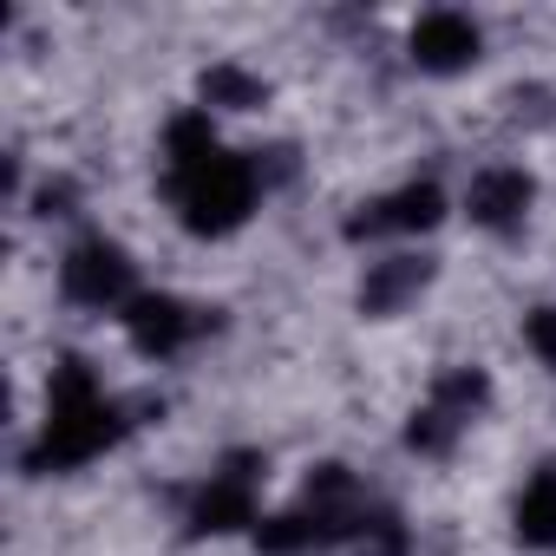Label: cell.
<instances>
[{"instance_id":"cell-1","label":"cell","mask_w":556,"mask_h":556,"mask_svg":"<svg viewBox=\"0 0 556 556\" xmlns=\"http://www.w3.org/2000/svg\"><path fill=\"white\" fill-rule=\"evenodd\" d=\"M118 432H125V413L99 393L92 367L60 361L53 367V406H47V426H40V445L27 452V465L34 471H73V465L99 458Z\"/></svg>"},{"instance_id":"cell-2","label":"cell","mask_w":556,"mask_h":556,"mask_svg":"<svg viewBox=\"0 0 556 556\" xmlns=\"http://www.w3.org/2000/svg\"><path fill=\"white\" fill-rule=\"evenodd\" d=\"M170 197H177L184 229H197V236H229V229H242L249 210H255V164L216 144L210 157L170 170Z\"/></svg>"},{"instance_id":"cell-3","label":"cell","mask_w":556,"mask_h":556,"mask_svg":"<svg viewBox=\"0 0 556 556\" xmlns=\"http://www.w3.org/2000/svg\"><path fill=\"white\" fill-rule=\"evenodd\" d=\"M60 289H66V302H79V308H131L138 295H131V262H125V249L118 242H105V236H92V242H79L66 262H60Z\"/></svg>"},{"instance_id":"cell-4","label":"cell","mask_w":556,"mask_h":556,"mask_svg":"<svg viewBox=\"0 0 556 556\" xmlns=\"http://www.w3.org/2000/svg\"><path fill=\"white\" fill-rule=\"evenodd\" d=\"M484 393H491V387H484V374H478V367H458V374H445V380L432 387V400L413 413V426H406V445H413V452H445V445L465 432V419L484 406Z\"/></svg>"},{"instance_id":"cell-5","label":"cell","mask_w":556,"mask_h":556,"mask_svg":"<svg viewBox=\"0 0 556 556\" xmlns=\"http://www.w3.org/2000/svg\"><path fill=\"white\" fill-rule=\"evenodd\" d=\"M242 523H255V458L249 452H236L223 471H210V484L190 504V530H203V536H223Z\"/></svg>"},{"instance_id":"cell-6","label":"cell","mask_w":556,"mask_h":556,"mask_svg":"<svg viewBox=\"0 0 556 556\" xmlns=\"http://www.w3.org/2000/svg\"><path fill=\"white\" fill-rule=\"evenodd\" d=\"M203 328H210V315L190 308V302H177V295H138L125 308V334L138 341V354H157V361L177 354V348H190Z\"/></svg>"},{"instance_id":"cell-7","label":"cell","mask_w":556,"mask_h":556,"mask_svg":"<svg viewBox=\"0 0 556 556\" xmlns=\"http://www.w3.org/2000/svg\"><path fill=\"white\" fill-rule=\"evenodd\" d=\"M439 216H445L439 184H406V190L380 197L374 210H361V216L348 223V236H413V229H432Z\"/></svg>"},{"instance_id":"cell-8","label":"cell","mask_w":556,"mask_h":556,"mask_svg":"<svg viewBox=\"0 0 556 556\" xmlns=\"http://www.w3.org/2000/svg\"><path fill=\"white\" fill-rule=\"evenodd\" d=\"M413 60L426 73H465L478 60V27L465 14H426L413 27Z\"/></svg>"},{"instance_id":"cell-9","label":"cell","mask_w":556,"mask_h":556,"mask_svg":"<svg viewBox=\"0 0 556 556\" xmlns=\"http://www.w3.org/2000/svg\"><path fill=\"white\" fill-rule=\"evenodd\" d=\"M530 177L523 170H478L471 177V190H465V210H471V223H484V229H517L523 223V210H530Z\"/></svg>"},{"instance_id":"cell-10","label":"cell","mask_w":556,"mask_h":556,"mask_svg":"<svg viewBox=\"0 0 556 556\" xmlns=\"http://www.w3.org/2000/svg\"><path fill=\"white\" fill-rule=\"evenodd\" d=\"M426 282H432V262H419V255H387V262L367 268L361 308H367V315H393V308H406Z\"/></svg>"},{"instance_id":"cell-11","label":"cell","mask_w":556,"mask_h":556,"mask_svg":"<svg viewBox=\"0 0 556 556\" xmlns=\"http://www.w3.org/2000/svg\"><path fill=\"white\" fill-rule=\"evenodd\" d=\"M517 536L536 549H556V471H536L517 497Z\"/></svg>"},{"instance_id":"cell-12","label":"cell","mask_w":556,"mask_h":556,"mask_svg":"<svg viewBox=\"0 0 556 556\" xmlns=\"http://www.w3.org/2000/svg\"><path fill=\"white\" fill-rule=\"evenodd\" d=\"M203 99H210V105H262V86H255L249 73H236V66H216V73L203 79Z\"/></svg>"},{"instance_id":"cell-13","label":"cell","mask_w":556,"mask_h":556,"mask_svg":"<svg viewBox=\"0 0 556 556\" xmlns=\"http://www.w3.org/2000/svg\"><path fill=\"white\" fill-rule=\"evenodd\" d=\"M361 556H406V530L393 517H367L361 530Z\"/></svg>"},{"instance_id":"cell-14","label":"cell","mask_w":556,"mask_h":556,"mask_svg":"<svg viewBox=\"0 0 556 556\" xmlns=\"http://www.w3.org/2000/svg\"><path fill=\"white\" fill-rule=\"evenodd\" d=\"M523 341H530V354H536L543 367H556V308H536V315L523 321Z\"/></svg>"}]
</instances>
